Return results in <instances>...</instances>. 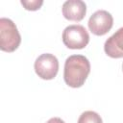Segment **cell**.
Returning <instances> with one entry per match:
<instances>
[{
	"label": "cell",
	"instance_id": "1",
	"mask_svg": "<svg viewBox=\"0 0 123 123\" xmlns=\"http://www.w3.org/2000/svg\"><path fill=\"white\" fill-rule=\"evenodd\" d=\"M90 72V63L83 55H71L64 62L63 79L67 86L77 88L82 86Z\"/></svg>",
	"mask_w": 123,
	"mask_h": 123
},
{
	"label": "cell",
	"instance_id": "2",
	"mask_svg": "<svg viewBox=\"0 0 123 123\" xmlns=\"http://www.w3.org/2000/svg\"><path fill=\"white\" fill-rule=\"evenodd\" d=\"M21 42V36L16 25L10 18L0 19V48L5 52H13Z\"/></svg>",
	"mask_w": 123,
	"mask_h": 123
},
{
	"label": "cell",
	"instance_id": "3",
	"mask_svg": "<svg viewBox=\"0 0 123 123\" xmlns=\"http://www.w3.org/2000/svg\"><path fill=\"white\" fill-rule=\"evenodd\" d=\"M89 41V35L86 28L79 24L67 26L62 32V42L70 49H83Z\"/></svg>",
	"mask_w": 123,
	"mask_h": 123
},
{
	"label": "cell",
	"instance_id": "4",
	"mask_svg": "<svg viewBox=\"0 0 123 123\" xmlns=\"http://www.w3.org/2000/svg\"><path fill=\"white\" fill-rule=\"evenodd\" d=\"M37 75L43 80L54 79L59 71V61L53 54L45 53L38 56L34 64Z\"/></svg>",
	"mask_w": 123,
	"mask_h": 123
},
{
	"label": "cell",
	"instance_id": "5",
	"mask_svg": "<svg viewBox=\"0 0 123 123\" xmlns=\"http://www.w3.org/2000/svg\"><path fill=\"white\" fill-rule=\"evenodd\" d=\"M87 25L92 34L96 36H104L111 29L113 18L108 11L98 10L91 14Z\"/></svg>",
	"mask_w": 123,
	"mask_h": 123
},
{
	"label": "cell",
	"instance_id": "6",
	"mask_svg": "<svg viewBox=\"0 0 123 123\" xmlns=\"http://www.w3.org/2000/svg\"><path fill=\"white\" fill-rule=\"evenodd\" d=\"M86 12V5L82 0H67L62 5L64 18L71 21H81Z\"/></svg>",
	"mask_w": 123,
	"mask_h": 123
},
{
	"label": "cell",
	"instance_id": "7",
	"mask_svg": "<svg viewBox=\"0 0 123 123\" xmlns=\"http://www.w3.org/2000/svg\"><path fill=\"white\" fill-rule=\"evenodd\" d=\"M104 50L111 58H123V27L119 28L105 41Z\"/></svg>",
	"mask_w": 123,
	"mask_h": 123
},
{
	"label": "cell",
	"instance_id": "8",
	"mask_svg": "<svg viewBox=\"0 0 123 123\" xmlns=\"http://www.w3.org/2000/svg\"><path fill=\"white\" fill-rule=\"evenodd\" d=\"M77 123H103V121L97 112L93 111H86L80 115Z\"/></svg>",
	"mask_w": 123,
	"mask_h": 123
},
{
	"label": "cell",
	"instance_id": "9",
	"mask_svg": "<svg viewBox=\"0 0 123 123\" xmlns=\"http://www.w3.org/2000/svg\"><path fill=\"white\" fill-rule=\"evenodd\" d=\"M22 6L28 11H37L43 4L42 0H21Z\"/></svg>",
	"mask_w": 123,
	"mask_h": 123
},
{
	"label": "cell",
	"instance_id": "10",
	"mask_svg": "<svg viewBox=\"0 0 123 123\" xmlns=\"http://www.w3.org/2000/svg\"><path fill=\"white\" fill-rule=\"evenodd\" d=\"M46 123H65V122L62 119H61L60 117H52Z\"/></svg>",
	"mask_w": 123,
	"mask_h": 123
},
{
	"label": "cell",
	"instance_id": "11",
	"mask_svg": "<svg viewBox=\"0 0 123 123\" xmlns=\"http://www.w3.org/2000/svg\"><path fill=\"white\" fill-rule=\"evenodd\" d=\"M122 69H123V64H122Z\"/></svg>",
	"mask_w": 123,
	"mask_h": 123
}]
</instances>
